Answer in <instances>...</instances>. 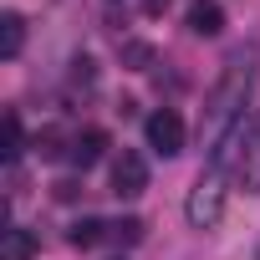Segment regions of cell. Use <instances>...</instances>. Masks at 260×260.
Instances as JSON below:
<instances>
[{"label": "cell", "instance_id": "cell-1", "mask_svg": "<svg viewBox=\"0 0 260 260\" xmlns=\"http://www.w3.org/2000/svg\"><path fill=\"white\" fill-rule=\"evenodd\" d=\"M250 87H255V51H240V56H230L219 87L209 92V133L214 138H224L230 127H240V112L250 102Z\"/></svg>", "mask_w": 260, "mask_h": 260}, {"label": "cell", "instance_id": "cell-2", "mask_svg": "<svg viewBox=\"0 0 260 260\" xmlns=\"http://www.w3.org/2000/svg\"><path fill=\"white\" fill-rule=\"evenodd\" d=\"M224 199H230L224 169H209V174L194 179V189H189V199H184V219H189L194 230H214V224L224 219Z\"/></svg>", "mask_w": 260, "mask_h": 260}, {"label": "cell", "instance_id": "cell-3", "mask_svg": "<svg viewBox=\"0 0 260 260\" xmlns=\"http://www.w3.org/2000/svg\"><path fill=\"white\" fill-rule=\"evenodd\" d=\"M148 148L158 153V158H174V153H184V117L174 112V107H158L153 117H148Z\"/></svg>", "mask_w": 260, "mask_h": 260}, {"label": "cell", "instance_id": "cell-4", "mask_svg": "<svg viewBox=\"0 0 260 260\" xmlns=\"http://www.w3.org/2000/svg\"><path fill=\"white\" fill-rule=\"evenodd\" d=\"M143 189H148V158L133 153V148H122L112 158V194L117 199H138Z\"/></svg>", "mask_w": 260, "mask_h": 260}, {"label": "cell", "instance_id": "cell-5", "mask_svg": "<svg viewBox=\"0 0 260 260\" xmlns=\"http://www.w3.org/2000/svg\"><path fill=\"white\" fill-rule=\"evenodd\" d=\"M235 174H240L245 194H255V189H260V112L245 122V148H240V164H235Z\"/></svg>", "mask_w": 260, "mask_h": 260}, {"label": "cell", "instance_id": "cell-6", "mask_svg": "<svg viewBox=\"0 0 260 260\" xmlns=\"http://www.w3.org/2000/svg\"><path fill=\"white\" fill-rule=\"evenodd\" d=\"M102 153H107V133L102 127H82V133L72 138V164L87 174L92 164H102Z\"/></svg>", "mask_w": 260, "mask_h": 260}, {"label": "cell", "instance_id": "cell-7", "mask_svg": "<svg viewBox=\"0 0 260 260\" xmlns=\"http://www.w3.org/2000/svg\"><path fill=\"white\" fill-rule=\"evenodd\" d=\"M189 31L194 36H219L224 31V6L219 0H194L189 6Z\"/></svg>", "mask_w": 260, "mask_h": 260}, {"label": "cell", "instance_id": "cell-8", "mask_svg": "<svg viewBox=\"0 0 260 260\" xmlns=\"http://www.w3.org/2000/svg\"><path fill=\"white\" fill-rule=\"evenodd\" d=\"M21 46H26V21H21L16 11H6V16H0V56L16 61V56H21Z\"/></svg>", "mask_w": 260, "mask_h": 260}, {"label": "cell", "instance_id": "cell-9", "mask_svg": "<svg viewBox=\"0 0 260 260\" xmlns=\"http://www.w3.org/2000/svg\"><path fill=\"white\" fill-rule=\"evenodd\" d=\"M36 255V235L31 230H6L0 240V260H31Z\"/></svg>", "mask_w": 260, "mask_h": 260}, {"label": "cell", "instance_id": "cell-10", "mask_svg": "<svg viewBox=\"0 0 260 260\" xmlns=\"http://www.w3.org/2000/svg\"><path fill=\"white\" fill-rule=\"evenodd\" d=\"M67 240H72L77 250H92V245L107 240V224H102V219H77V224L67 230Z\"/></svg>", "mask_w": 260, "mask_h": 260}, {"label": "cell", "instance_id": "cell-11", "mask_svg": "<svg viewBox=\"0 0 260 260\" xmlns=\"http://www.w3.org/2000/svg\"><path fill=\"white\" fill-rule=\"evenodd\" d=\"M117 56H122V67H133V72H148L153 67V46L148 41H122Z\"/></svg>", "mask_w": 260, "mask_h": 260}, {"label": "cell", "instance_id": "cell-12", "mask_svg": "<svg viewBox=\"0 0 260 260\" xmlns=\"http://www.w3.org/2000/svg\"><path fill=\"white\" fill-rule=\"evenodd\" d=\"M0 153H6L11 164L21 158V117L16 112H6V122H0Z\"/></svg>", "mask_w": 260, "mask_h": 260}, {"label": "cell", "instance_id": "cell-13", "mask_svg": "<svg viewBox=\"0 0 260 260\" xmlns=\"http://www.w3.org/2000/svg\"><path fill=\"white\" fill-rule=\"evenodd\" d=\"M97 87V61L92 56H77L72 61V92H92Z\"/></svg>", "mask_w": 260, "mask_h": 260}, {"label": "cell", "instance_id": "cell-14", "mask_svg": "<svg viewBox=\"0 0 260 260\" xmlns=\"http://www.w3.org/2000/svg\"><path fill=\"white\" fill-rule=\"evenodd\" d=\"M107 240H117V245H138V240H143V219H117V224H107Z\"/></svg>", "mask_w": 260, "mask_h": 260}, {"label": "cell", "instance_id": "cell-15", "mask_svg": "<svg viewBox=\"0 0 260 260\" xmlns=\"http://www.w3.org/2000/svg\"><path fill=\"white\" fill-rule=\"evenodd\" d=\"M61 143H67V138H61V127H41V138H36V153H41V158H61V153H67Z\"/></svg>", "mask_w": 260, "mask_h": 260}, {"label": "cell", "instance_id": "cell-16", "mask_svg": "<svg viewBox=\"0 0 260 260\" xmlns=\"http://www.w3.org/2000/svg\"><path fill=\"white\" fill-rule=\"evenodd\" d=\"M56 199H61V204H67V199H77V184H72V179H61V184H56Z\"/></svg>", "mask_w": 260, "mask_h": 260}, {"label": "cell", "instance_id": "cell-17", "mask_svg": "<svg viewBox=\"0 0 260 260\" xmlns=\"http://www.w3.org/2000/svg\"><path fill=\"white\" fill-rule=\"evenodd\" d=\"M143 11H148V16H164V11H169V0H143Z\"/></svg>", "mask_w": 260, "mask_h": 260}]
</instances>
